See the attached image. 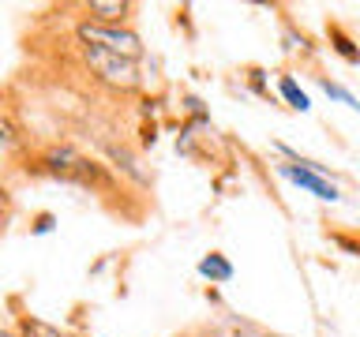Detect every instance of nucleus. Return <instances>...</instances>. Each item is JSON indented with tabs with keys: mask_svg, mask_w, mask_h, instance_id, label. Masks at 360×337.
Segmentation results:
<instances>
[{
	"mask_svg": "<svg viewBox=\"0 0 360 337\" xmlns=\"http://www.w3.org/2000/svg\"><path fill=\"white\" fill-rule=\"evenodd\" d=\"M27 173L53 176V180H60V184L94 191V195H120L124 199V184H120L117 168L98 161V157H90V154H83L75 143H41V146H34V154L27 161Z\"/></svg>",
	"mask_w": 360,
	"mask_h": 337,
	"instance_id": "nucleus-1",
	"label": "nucleus"
},
{
	"mask_svg": "<svg viewBox=\"0 0 360 337\" xmlns=\"http://www.w3.org/2000/svg\"><path fill=\"white\" fill-rule=\"evenodd\" d=\"M75 41L79 45H94V49H105L120 60L139 64L143 60V38L135 27H101V22L79 19L75 22Z\"/></svg>",
	"mask_w": 360,
	"mask_h": 337,
	"instance_id": "nucleus-2",
	"label": "nucleus"
},
{
	"mask_svg": "<svg viewBox=\"0 0 360 337\" xmlns=\"http://www.w3.org/2000/svg\"><path fill=\"white\" fill-rule=\"evenodd\" d=\"M79 45V41H75ZM79 56H83V64L90 67V75L98 79L101 86L117 90V94H135L139 90V64L131 60H120V56H112L105 49H94V45H79Z\"/></svg>",
	"mask_w": 360,
	"mask_h": 337,
	"instance_id": "nucleus-3",
	"label": "nucleus"
},
{
	"mask_svg": "<svg viewBox=\"0 0 360 337\" xmlns=\"http://www.w3.org/2000/svg\"><path fill=\"white\" fill-rule=\"evenodd\" d=\"M30 154H34V146L27 139V128L19 124L15 109L0 98V168H22L27 173Z\"/></svg>",
	"mask_w": 360,
	"mask_h": 337,
	"instance_id": "nucleus-4",
	"label": "nucleus"
},
{
	"mask_svg": "<svg viewBox=\"0 0 360 337\" xmlns=\"http://www.w3.org/2000/svg\"><path fill=\"white\" fill-rule=\"evenodd\" d=\"M278 173L289 180V184H297L300 191H308V195L323 199V202H342V191H338V180L323 176V173H311V168H300L292 161H278Z\"/></svg>",
	"mask_w": 360,
	"mask_h": 337,
	"instance_id": "nucleus-5",
	"label": "nucleus"
},
{
	"mask_svg": "<svg viewBox=\"0 0 360 337\" xmlns=\"http://www.w3.org/2000/svg\"><path fill=\"white\" fill-rule=\"evenodd\" d=\"M79 11H83L79 19L101 22V27H131L135 4L131 0H86V4H79Z\"/></svg>",
	"mask_w": 360,
	"mask_h": 337,
	"instance_id": "nucleus-6",
	"label": "nucleus"
},
{
	"mask_svg": "<svg viewBox=\"0 0 360 337\" xmlns=\"http://www.w3.org/2000/svg\"><path fill=\"white\" fill-rule=\"evenodd\" d=\"M326 41H330V49H334L338 56H342V60H345L349 67H360V41H356L353 34H349L338 19L326 22Z\"/></svg>",
	"mask_w": 360,
	"mask_h": 337,
	"instance_id": "nucleus-7",
	"label": "nucleus"
},
{
	"mask_svg": "<svg viewBox=\"0 0 360 337\" xmlns=\"http://www.w3.org/2000/svg\"><path fill=\"white\" fill-rule=\"evenodd\" d=\"M278 98L285 101L292 112H311V98L304 94V86L292 79V72H278Z\"/></svg>",
	"mask_w": 360,
	"mask_h": 337,
	"instance_id": "nucleus-8",
	"label": "nucleus"
},
{
	"mask_svg": "<svg viewBox=\"0 0 360 337\" xmlns=\"http://www.w3.org/2000/svg\"><path fill=\"white\" fill-rule=\"evenodd\" d=\"M195 270H199V277L210 281V285H229V281H233V263H229V258H225L221 251L202 255Z\"/></svg>",
	"mask_w": 360,
	"mask_h": 337,
	"instance_id": "nucleus-9",
	"label": "nucleus"
},
{
	"mask_svg": "<svg viewBox=\"0 0 360 337\" xmlns=\"http://www.w3.org/2000/svg\"><path fill=\"white\" fill-rule=\"evenodd\" d=\"M11 333H15V337H68L60 326L45 322V319H38V315H30V311L15 315V330H11Z\"/></svg>",
	"mask_w": 360,
	"mask_h": 337,
	"instance_id": "nucleus-10",
	"label": "nucleus"
},
{
	"mask_svg": "<svg viewBox=\"0 0 360 337\" xmlns=\"http://www.w3.org/2000/svg\"><path fill=\"white\" fill-rule=\"evenodd\" d=\"M281 49H285L289 56H304L311 53V38L304 34L297 22H292L289 15H281Z\"/></svg>",
	"mask_w": 360,
	"mask_h": 337,
	"instance_id": "nucleus-11",
	"label": "nucleus"
},
{
	"mask_svg": "<svg viewBox=\"0 0 360 337\" xmlns=\"http://www.w3.org/2000/svg\"><path fill=\"white\" fill-rule=\"evenodd\" d=\"M315 83H319V90L330 101H338V105H345V109H353V112H360V98L353 94V90H345L338 79H330V75H315Z\"/></svg>",
	"mask_w": 360,
	"mask_h": 337,
	"instance_id": "nucleus-12",
	"label": "nucleus"
},
{
	"mask_svg": "<svg viewBox=\"0 0 360 337\" xmlns=\"http://www.w3.org/2000/svg\"><path fill=\"white\" fill-rule=\"evenodd\" d=\"M240 79H244V86L252 90L255 98H263V101H274V94H270V83H266V67H259V64H248L244 72H240Z\"/></svg>",
	"mask_w": 360,
	"mask_h": 337,
	"instance_id": "nucleus-13",
	"label": "nucleus"
},
{
	"mask_svg": "<svg viewBox=\"0 0 360 337\" xmlns=\"http://www.w3.org/2000/svg\"><path fill=\"white\" fill-rule=\"evenodd\" d=\"M323 236H326V240H330L342 255L360 258V232H349V229H323Z\"/></svg>",
	"mask_w": 360,
	"mask_h": 337,
	"instance_id": "nucleus-14",
	"label": "nucleus"
},
{
	"mask_svg": "<svg viewBox=\"0 0 360 337\" xmlns=\"http://www.w3.org/2000/svg\"><path fill=\"white\" fill-rule=\"evenodd\" d=\"M53 225H56V218H53L49 210H41L38 218H34V225H30V232H34V236H45V232H53Z\"/></svg>",
	"mask_w": 360,
	"mask_h": 337,
	"instance_id": "nucleus-15",
	"label": "nucleus"
},
{
	"mask_svg": "<svg viewBox=\"0 0 360 337\" xmlns=\"http://www.w3.org/2000/svg\"><path fill=\"white\" fill-rule=\"evenodd\" d=\"M11 210H15V206H0V236H4V229L11 225Z\"/></svg>",
	"mask_w": 360,
	"mask_h": 337,
	"instance_id": "nucleus-16",
	"label": "nucleus"
},
{
	"mask_svg": "<svg viewBox=\"0 0 360 337\" xmlns=\"http://www.w3.org/2000/svg\"><path fill=\"white\" fill-rule=\"evenodd\" d=\"M0 206H15V199H11V187L0 184Z\"/></svg>",
	"mask_w": 360,
	"mask_h": 337,
	"instance_id": "nucleus-17",
	"label": "nucleus"
},
{
	"mask_svg": "<svg viewBox=\"0 0 360 337\" xmlns=\"http://www.w3.org/2000/svg\"><path fill=\"white\" fill-rule=\"evenodd\" d=\"M176 337H221V333H214V330H184V333H176Z\"/></svg>",
	"mask_w": 360,
	"mask_h": 337,
	"instance_id": "nucleus-18",
	"label": "nucleus"
}]
</instances>
